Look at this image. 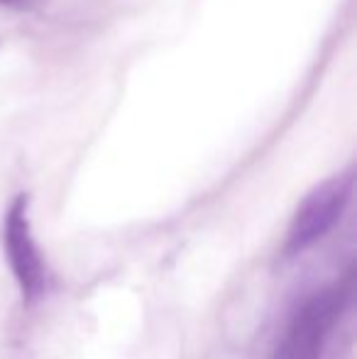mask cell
<instances>
[{"label": "cell", "instance_id": "2", "mask_svg": "<svg viewBox=\"0 0 357 359\" xmlns=\"http://www.w3.org/2000/svg\"><path fill=\"white\" fill-rule=\"evenodd\" d=\"M353 194V174H340L333 179L316 186L296 208L291 217L289 232H286L284 252L286 255H299L309 250L318 240H323L333 225L345 213V205Z\"/></svg>", "mask_w": 357, "mask_h": 359}, {"label": "cell", "instance_id": "1", "mask_svg": "<svg viewBox=\"0 0 357 359\" xmlns=\"http://www.w3.org/2000/svg\"><path fill=\"white\" fill-rule=\"evenodd\" d=\"M350 276L343 286L333 291H321L309 296L291 318L284 337L279 340L274 359H321L325 337L333 327L340 306L348 301Z\"/></svg>", "mask_w": 357, "mask_h": 359}, {"label": "cell", "instance_id": "3", "mask_svg": "<svg viewBox=\"0 0 357 359\" xmlns=\"http://www.w3.org/2000/svg\"><path fill=\"white\" fill-rule=\"evenodd\" d=\"M3 245L13 276L18 281L20 291H22V298L25 301H34L44 291L47 269H44V259L39 255L37 242H34L32 235V225H29L27 196H18L10 203L3 222Z\"/></svg>", "mask_w": 357, "mask_h": 359}]
</instances>
